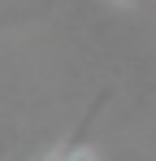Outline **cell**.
Instances as JSON below:
<instances>
[{
  "label": "cell",
  "mask_w": 156,
  "mask_h": 161,
  "mask_svg": "<svg viewBox=\"0 0 156 161\" xmlns=\"http://www.w3.org/2000/svg\"><path fill=\"white\" fill-rule=\"evenodd\" d=\"M104 100H108V92H100V96H96V105L87 109V118L78 122V131L70 135V139H65V144H61V148H56V153H52L48 161H96V153L87 148V135H91V122L100 118V109H104Z\"/></svg>",
  "instance_id": "6da1fadb"
},
{
  "label": "cell",
  "mask_w": 156,
  "mask_h": 161,
  "mask_svg": "<svg viewBox=\"0 0 156 161\" xmlns=\"http://www.w3.org/2000/svg\"><path fill=\"white\" fill-rule=\"evenodd\" d=\"M126 4H148V0H126Z\"/></svg>",
  "instance_id": "7a4b0ae2"
},
{
  "label": "cell",
  "mask_w": 156,
  "mask_h": 161,
  "mask_svg": "<svg viewBox=\"0 0 156 161\" xmlns=\"http://www.w3.org/2000/svg\"><path fill=\"white\" fill-rule=\"evenodd\" d=\"M0 161H4V148H0Z\"/></svg>",
  "instance_id": "3957f363"
}]
</instances>
